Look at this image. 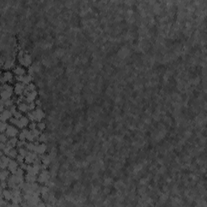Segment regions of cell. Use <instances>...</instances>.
<instances>
[{"label":"cell","instance_id":"f546056e","mask_svg":"<svg viewBox=\"0 0 207 207\" xmlns=\"http://www.w3.org/2000/svg\"><path fill=\"white\" fill-rule=\"evenodd\" d=\"M26 88H27L29 92H33V91H36V87L35 83H31L28 84L27 86H26Z\"/></svg>","mask_w":207,"mask_h":207},{"label":"cell","instance_id":"ee69618b","mask_svg":"<svg viewBox=\"0 0 207 207\" xmlns=\"http://www.w3.org/2000/svg\"><path fill=\"white\" fill-rule=\"evenodd\" d=\"M35 103H36V107L41 108V100L36 99V100H35Z\"/></svg>","mask_w":207,"mask_h":207},{"label":"cell","instance_id":"cb8c5ba5","mask_svg":"<svg viewBox=\"0 0 207 207\" xmlns=\"http://www.w3.org/2000/svg\"><path fill=\"white\" fill-rule=\"evenodd\" d=\"M2 100V99H1ZM3 103L5 105V108L6 109H9L11 106H12L13 105H15V101L12 98L11 99H8V100H3Z\"/></svg>","mask_w":207,"mask_h":207},{"label":"cell","instance_id":"74e56055","mask_svg":"<svg viewBox=\"0 0 207 207\" xmlns=\"http://www.w3.org/2000/svg\"><path fill=\"white\" fill-rule=\"evenodd\" d=\"M32 133H33L34 136L36 138V140H38L39 137H40V135L42 134V132L40 130V129H34V130H32Z\"/></svg>","mask_w":207,"mask_h":207},{"label":"cell","instance_id":"4316f807","mask_svg":"<svg viewBox=\"0 0 207 207\" xmlns=\"http://www.w3.org/2000/svg\"><path fill=\"white\" fill-rule=\"evenodd\" d=\"M18 149V151H19V154L23 155V157H25L26 155L29 154V150L26 148V147H20V148H17Z\"/></svg>","mask_w":207,"mask_h":207},{"label":"cell","instance_id":"4dcf8cb0","mask_svg":"<svg viewBox=\"0 0 207 207\" xmlns=\"http://www.w3.org/2000/svg\"><path fill=\"white\" fill-rule=\"evenodd\" d=\"M8 139H9V138L7 137V135L5 133H1V135H0V141H1V142L7 143Z\"/></svg>","mask_w":207,"mask_h":207},{"label":"cell","instance_id":"ffe728a7","mask_svg":"<svg viewBox=\"0 0 207 207\" xmlns=\"http://www.w3.org/2000/svg\"><path fill=\"white\" fill-rule=\"evenodd\" d=\"M11 172L7 169H2L1 172H0V177H1V181L3 180H7L8 179V177L11 175Z\"/></svg>","mask_w":207,"mask_h":207},{"label":"cell","instance_id":"f6af8a7d","mask_svg":"<svg viewBox=\"0 0 207 207\" xmlns=\"http://www.w3.org/2000/svg\"><path fill=\"white\" fill-rule=\"evenodd\" d=\"M6 146H7V143H3V142H1V143H0V149L3 150L6 147Z\"/></svg>","mask_w":207,"mask_h":207},{"label":"cell","instance_id":"5b68a950","mask_svg":"<svg viewBox=\"0 0 207 207\" xmlns=\"http://www.w3.org/2000/svg\"><path fill=\"white\" fill-rule=\"evenodd\" d=\"M33 112V114H34V118H35V121L36 122H40V121H42L43 119L45 117V112L42 110L41 108H39L37 107Z\"/></svg>","mask_w":207,"mask_h":207},{"label":"cell","instance_id":"8d00e7d4","mask_svg":"<svg viewBox=\"0 0 207 207\" xmlns=\"http://www.w3.org/2000/svg\"><path fill=\"white\" fill-rule=\"evenodd\" d=\"M25 172H25L23 169H22L21 167H19L15 174H16L17 176H25Z\"/></svg>","mask_w":207,"mask_h":207},{"label":"cell","instance_id":"7bdbcfd3","mask_svg":"<svg viewBox=\"0 0 207 207\" xmlns=\"http://www.w3.org/2000/svg\"><path fill=\"white\" fill-rule=\"evenodd\" d=\"M12 64H13V62H6V64H5V68H6V69H9V68L12 67Z\"/></svg>","mask_w":207,"mask_h":207},{"label":"cell","instance_id":"277c9868","mask_svg":"<svg viewBox=\"0 0 207 207\" xmlns=\"http://www.w3.org/2000/svg\"><path fill=\"white\" fill-rule=\"evenodd\" d=\"M20 129L15 125H9L7 130L5 132V134L7 135V137L10 138H15V137H18L19 134H20Z\"/></svg>","mask_w":207,"mask_h":207},{"label":"cell","instance_id":"b9f144b4","mask_svg":"<svg viewBox=\"0 0 207 207\" xmlns=\"http://www.w3.org/2000/svg\"><path fill=\"white\" fill-rule=\"evenodd\" d=\"M12 149V147H11L10 146H8V145H7L6 146V147L3 150V153H4V154L5 155H7L8 154H9V152H10V150Z\"/></svg>","mask_w":207,"mask_h":207},{"label":"cell","instance_id":"836d02e7","mask_svg":"<svg viewBox=\"0 0 207 207\" xmlns=\"http://www.w3.org/2000/svg\"><path fill=\"white\" fill-rule=\"evenodd\" d=\"M28 143V141L27 140H19L18 143H17V148H20V147H25L26 145Z\"/></svg>","mask_w":207,"mask_h":207},{"label":"cell","instance_id":"7a4b0ae2","mask_svg":"<svg viewBox=\"0 0 207 207\" xmlns=\"http://www.w3.org/2000/svg\"><path fill=\"white\" fill-rule=\"evenodd\" d=\"M50 175L47 169L41 170V172L37 175V182L40 185H45L47 181L49 180Z\"/></svg>","mask_w":207,"mask_h":207},{"label":"cell","instance_id":"30bf717a","mask_svg":"<svg viewBox=\"0 0 207 207\" xmlns=\"http://www.w3.org/2000/svg\"><path fill=\"white\" fill-rule=\"evenodd\" d=\"M12 197H13V193L11 189L7 188L4 190H1V198H4L7 201H11Z\"/></svg>","mask_w":207,"mask_h":207},{"label":"cell","instance_id":"603a6c76","mask_svg":"<svg viewBox=\"0 0 207 207\" xmlns=\"http://www.w3.org/2000/svg\"><path fill=\"white\" fill-rule=\"evenodd\" d=\"M41 156V162H42V163L43 164H45V165H49V163H50V162H51V159H50V157L49 156L48 154H41V155H40Z\"/></svg>","mask_w":207,"mask_h":207},{"label":"cell","instance_id":"d6a6232c","mask_svg":"<svg viewBox=\"0 0 207 207\" xmlns=\"http://www.w3.org/2000/svg\"><path fill=\"white\" fill-rule=\"evenodd\" d=\"M28 108H29V112L34 111V110L37 108L35 101H34V102H32V103H28Z\"/></svg>","mask_w":207,"mask_h":207},{"label":"cell","instance_id":"8992f818","mask_svg":"<svg viewBox=\"0 0 207 207\" xmlns=\"http://www.w3.org/2000/svg\"><path fill=\"white\" fill-rule=\"evenodd\" d=\"M26 84L23 83H16L14 86V92L17 96H20L21 95H23L24 90L26 88Z\"/></svg>","mask_w":207,"mask_h":207},{"label":"cell","instance_id":"52a82bcc","mask_svg":"<svg viewBox=\"0 0 207 207\" xmlns=\"http://www.w3.org/2000/svg\"><path fill=\"white\" fill-rule=\"evenodd\" d=\"M29 123H30V120L29 119V117L26 115L25 116L23 115L22 117L19 120V123L17 125V127L20 129H23L24 128H27L29 126Z\"/></svg>","mask_w":207,"mask_h":207},{"label":"cell","instance_id":"5bb4252c","mask_svg":"<svg viewBox=\"0 0 207 207\" xmlns=\"http://www.w3.org/2000/svg\"><path fill=\"white\" fill-rule=\"evenodd\" d=\"M46 150H47V145H46V143H40L38 146H36L35 152H36L38 155H41V154H45Z\"/></svg>","mask_w":207,"mask_h":207},{"label":"cell","instance_id":"d590c367","mask_svg":"<svg viewBox=\"0 0 207 207\" xmlns=\"http://www.w3.org/2000/svg\"><path fill=\"white\" fill-rule=\"evenodd\" d=\"M28 127L30 130H34V129H37V122L36 121H31Z\"/></svg>","mask_w":207,"mask_h":207},{"label":"cell","instance_id":"9a60e30c","mask_svg":"<svg viewBox=\"0 0 207 207\" xmlns=\"http://www.w3.org/2000/svg\"><path fill=\"white\" fill-rule=\"evenodd\" d=\"M24 180H25L26 182L32 184V183H34V182H36L37 181V176L26 172L25 176H24Z\"/></svg>","mask_w":207,"mask_h":207},{"label":"cell","instance_id":"f35d334b","mask_svg":"<svg viewBox=\"0 0 207 207\" xmlns=\"http://www.w3.org/2000/svg\"><path fill=\"white\" fill-rule=\"evenodd\" d=\"M24 159H25V157H23V155H21V154H18V156L16 157V161L19 163V164H21V163H24Z\"/></svg>","mask_w":207,"mask_h":207},{"label":"cell","instance_id":"4fadbf2b","mask_svg":"<svg viewBox=\"0 0 207 207\" xmlns=\"http://www.w3.org/2000/svg\"><path fill=\"white\" fill-rule=\"evenodd\" d=\"M25 96H26V102L32 103V102H34L36 100V98L38 96V92H36V91H33V92H29Z\"/></svg>","mask_w":207,"mask_h":207},{"label":"cell","instance_id":"83f0119b","mask_svg":"<svg viewBox=\"0 0 207 207\" xmlns=\"http://www.w3.org/2000/svg\"><path fill=\"white\" fill-rule=\"evenodd\" d=\"M26 140H27L28 142H34L36 140V138H35L33 133H32V130H30L29 129V132L27 134V138H26Z\"/></svg>","mask_w":207,"mask_h":207},{"label":"cell","instance_id":"7c38bea8","mask_svg":"<svg viewBox=\"0 0 207 207\" xmlns=\"http://www.w3.org/2000/svg\"><path fill=\"white\" fill-rule=\"evenodd\" d=\"M11 159L7 155H3V156L1 157V161H0V167H1V169H7Z\"/></svg>","mask_w":207,"mask_h":207},{"label":"cell","instance_id":"ab89813d","mask_svg":"<svg viewBox=\"0 0 207 207\" xmlns=\"http://www.w3.org/2000/svg\"><path fill=\"white\" fill-rule=\"evenodd\" d=\"M9 110L11 112V113L12 114H14V113H16L17 111H18V108H17V105H13L12 106H11L10 108H9Z\"/></svg>","mask_w":207,"mask_h":207},{"label":"cell","instance_id":"6da1fadb","mask_svg":"<svg viewBox=\"0 0 207 207\" xmlns=\"http://www.w3.org/2000/svg\"><path fill=\"white\" fill-rule=\"evenodd\" d=\"M18 60L21 66L25 67H30V66L32 65V56L29 54H27V53L25 54L22 50L19 52Z\"/></svg>","mask_w":207,"mask_h":207},{"label":"cell","instance_id":"d4e9b609","mask_svg":"<svg viewBox=\"0 0 207 207\" xmlns=\"http://www.w3.org/2000/svg\"><path fill=\"white\" fill-rule=\"evenodd\" d=\"M25 147L29 150V151H32V152H35L36 146L34 144V142H28V143H27V145H26V147Z\"/></svg>","mask_w":207,"mask_h":207},{"label":"cell","instance_id":"484cf974","mask_svg":"<svg viewBox=\"0 0 207 207\" xmlns=\"http://www.w3.org/2000/svg\"><path fill=\"white\" fill-rule=\"evenodd\" d=\"M8 125L9 124L7 121H1V123H0V131H1V133L6 132Z\"/></svg>","mask_w":207,"mask_h":207},{"label":"cell","instance_id":"3957f363","mask_svg":"<svg viewBox=\"0 0 207 207\" xmlns=\"http://www.w3.org/2000/svg\"><path fill=\"white\" fill-rule=\"evenodd\" d=\"M15 79V76H14V73L10 71V70H6L4 71L2 75H1V83H11Z\"/></svg>","mask_w":207,"mask_h":207},{"label":"cell","instance_id":"44dd1931","mask_svg":"<svg viewBox=\"0 0 207 207\" xmlns=\"http://www.w3.org/2000/svg\"><path fill=\"white\" fill-rule=\"evenodd\" d=\"M18 154H19V151H18V149L17 147H15V148H12L9 154H7V156H9L11 159H16V157L18 156Z\"/></svg>","mask_w":207,"mask_h":207},{"label":"cell","instance_id":"2e32d148","mask_svg":"<svg viewBox=\"0 0 207 207\" xmlns=\"http://www.w3.org/2000/svg\"><path fill=\"white\" fill-rule=\"evenodd\" d=\"M12 72L15 75H25L26 74V69L23 68L22 66H16L13 68Z\"/></svg>","mask_w":207,"mask_h":207},{"label":"cell","instance_id":"ac0fdd59","mask_svg":"<svg viewBox=\"0 0 207 207\" xmlns=\"http://www.w3.org/2000/svg\"><path fill=\"white\" fill-rule=\"evenodd\" d=\"M18 110L20 111L23 113H27L29 112V108H28V103L27 102H22L20 103L19 105H17Z\"/></svg>","mask_w":207,"mask_h":207},{"label":"cell","instance_id":"7402d4cb","mask_svg":"<svg viewBox=\"0 0 207 207\" xmlns=\"http://www.w3.org/2000/svg\"><path fill=\"white\" fill-rule=\"evenodd\" d=\"M33 81V77L32 74H27L23 76V83L26 85H28L31 83H32Z\"/></svg>","mask_w":207,"mask_h":207},{"label":"cell","instance_id":"f1b7e54d","mask_svg":"<svg viewBox=\"0 0 207 207\" xmlns=\"http://www.w3.org/2000/svg\"><path fill=\"white\" fill-rule=\"evenodd\" d=\"M45 128H46V124H45V122H44L43 121H40V122H37V129H40L41 132H43L44 130H45Z\"/></svg>","mask_w":207,"mask_h":207},{"label":"cell","instance_id":"e575fe53","mask_svg":"<svg viewBox=\"0 0 207 207\" xmlns=\"http://www.w3.org/2000/svg\"><path fill=\"white\" fill-rule=\"evenodd\" d=\"M9 123H10V125H15V126L17 127V125H18V123H19V119L14 117V116H12V117L9 120Z\"/></svg>","mask_w":207,"mask_h":207},{"label":"cell","instance_id":"e0dca14e","mask_svg":"<svg viewBox=\"0 0 207 207\" xmlns=\"http://www.w3.org/2000/svg\"><path fill=\"white\" fill-rule=\"evenodd\" d=\"M14 94H15V92H11V91H4V90L1 91V97H2V100H3L11 99Z\"/></svg>","mask_w":207,"mask_h":207},{"label":"cell","instance_id":"1f68e13d","mask_svg":"<svg viewBox=\"0 0 207 207\" xmlns=\"http://www.w3.org/2000/svg\"><path fill=\"white\" fill-rule=\"evenodd\" d=\"M38 141L41 142V143H46L47 142V136L45 134H41L40 135V137H39L38 138Z\"/></svg>","mask_w":207,"mask_h":207},{"label":"cell","instance_id":"9c48e42d","mask_svg":"<svg viewBox=\"0 0 207 207\" xmlns=\"http://www.w3.org/2000/svg\"><path fill=\"white\" fill-rule=\"evenodd\" d=\"M38 154L36 152H32V151H29V154L25 156L24 159V162L27 164H33L35 159L37 158Z\"/></svg>","mask_w":207,"mask_h":207},{"label":"cell","instance_id":"d6986e66","mask_svg":"<svg viewBox=\"0 0 207 207\" xmlns=\"http://www.w3.org/2000/svg\"><path fill=\"white\" fill-rule=\"evenodd\" d=\"M19 142V138L18 137H15V138H10L7 142V145L10 146L12 148H15V147H17V143Z\"/></svg>","mask_w":207,"mask_h":207},{"label":"cell","instance_id":"ba28073f","mask_svg":"<svg viewBox=\"0 0 207 207\" xmlns=\"http://www.w3.org/2000/svg\"><path fill=\"white\" fill-rule=\"evenodd\" d=\"M19 167H20V164L16 161V159H11L7 167V169L11 172V174H15Z\"/></svg>","mask_w":207,"mask_h":207},{"label":"cell","instance_id":"8fae6325","mask_svg":"<svg viewBox=\"0 0 207 207\" xmlns=\"http://www.w3.org/2000/svg\"><path fill=\"white\" fill-rule=\"evenodd\" d=\"M12 116H13V114L9 110V109H5V110L1 112L0 120H1V121H7L12 117Z\"/></svg>","mask_w":207,"mask_h":207},{"label":"cell","instance_id":"60d3db41","mask_svg":"<svg viewBox=\"0 0 207 207\" xmlns=\"http://www.w3.org/2000/svg\"><path fill=\"white\" fill-rule=\"evenodd\" d=\"M23 116V113L19 111V110H18L16 113L13 114V116H14V117H16V118H17V119H19V120Z\"/></svg>","mask_w":207,"mask_h":207}]
</instances>
